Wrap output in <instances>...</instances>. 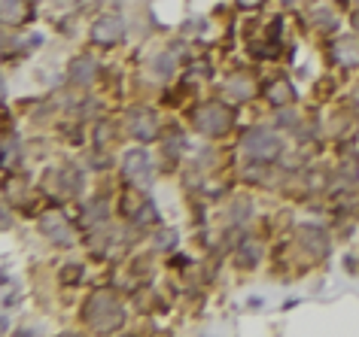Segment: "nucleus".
<instances>
[{"mask_svg": "<svg viewBox=\"0 0 359 337\" xmlns=\"http://www.w3.org/2000/svg\"><path fill=\"white\" fill-rule=\"evenodd\" d=\"M82 319L95 331H119L122 322H125V307L113 292H95L89 295L86 307H82Z\"/></svg>", "mask_w": 359, "mask_h": 337, "instance_id": "obj_1", "label": "nucleus"}, {"mask_svg": "<svg viewBox=\"0 0 359 337\" xmlns=\"http://www.w3.org/2000/svg\"><path fill=\"white\" fill-rule=\"evenodd\" d=\"M241 146L253 162H274L284 152V143L280 137L271 131V128H250L247 134L241 137Z\"/></svg>", "mask_w": 359, "mask_h": 337, "instance_id": "obj_2", "label": "nucleus"}, {"mask_svg": "<svg viewBox=\"0 0 359 337\" xmlns=\"http://www.w3.org/2000/svg\"><path fill=\"white\" fill-rule=\"evenodd\" d=\"M195 128L201 134H208V137H223L228 128H232V110H228L225 104H219V101H210V104L198 106Z\"/></svg>", "mask_w": 359, "mask_h": 337, "instance_id": "obj_3", "label": "nucleus"}, {"mask_svg": "<svg viewBox=\"0 0 359 337\" xmlns=\"http://www.w3.org/2000/svg\"><path fill=\"white\" fill-rule=\"evenodd\" d=\"M82 176L76 167H55L46 176V191H52V198H73L80 191Z\"/></svg>", "mask_w": 359, "mask_h": 337, "instance_id": "obj_4", "label": "nucleus"}, {"mask_svg": "<svg viewBox=\"0 0 359 337\" xmlns=\"http://www.w3.org/2000/svg\"><path fill=\"white\" fill-rule=\"evenodd\" d=\"M40 231L49 237L52 243H58V247H71L73 243V228L71 222H67V216L61 210H49L40 216Z\"/></svg>", "mask_w": 359, "mask_h": 337, "instance_id": "obj_5", "label": "nucleus"}, {"mask_svg": "<svg viewBox=\"0 0 359 337\" xmlns=\"http://www.w3.org/2000/svg\"><path fill=\"white\" fill-rule=\"evenodd\" d=\"M125 180L131 182V186L137 189H147L149 182H152V162H149V155L143 149H131L125 155Z\"/></svg>", "mask_w": 359, "mask_h": 337, "instance_id": "obj_6", "label": "nucleus"}, {"mask_svg": "<svg viewBox=\"0 0 359 337\" xmlns=\"http://www.w3.org/2000/svg\"><path fill=\"white\" fill-rule=\"evenodd\" d=\"M122 37H125V25H122V19L113 12L101 15V19L91 25V43H98V46H116Z\"/></svg>", "mask_w": 359, "mask_h": 337, "instance_id": "obj_7", "label": "nucleus"}, {"mask_svg": "<svg viewBox=\"0 0 359 337\" xmlns=\"http://www.w3.org/2000/svg\"><path fill=\"white\" fill-rule=\"evenodd\" d=\"M128 131H131L137 140H143V143L156 140V137H158L156 113L147 110V106H137V110H131V113H128Z\"/></svg>", "mask_w": 359, "mask_h": 337, "instance_id": "obj_8", "label": "nucleus"}, {"mask_svg": "<svg viewBox=\"0 0 359 337\" xmlns=\"http://www.w3.org/2000/svg\"><path fill=\"white\" fill-rule=\"evenodd\" d=\"M299 243H302V249H304V256L308 258H326L329 256V240H326L323 228H314V225L302 228Z\"/></svg>", "mask_w": 359, "mask_h": 337, "instance_id": "obj_9", "label": "nucleus"}, {"mask_svg": "<svg viewBox=\"0 0 359 337\" xmlns=\"http://www.w3.org/2000/svg\"><path fill=\"white\" fill-rule=\"evenodd\" d=\"M95 73H98L95 58H89V55L73 58V64H71V82L73 86H80V88L91 86V82H95Z\"/></svg>", "mask_w": 359, "mask_h": 337, "instance_id": "obj_10", "label": "nucleus"}, {"mask_svg": "<svg viewBox=\"0 0 359 337\" xmlns=\"http://www.w3.org/2000/svg\"><path fill=\"white\" fill-rule=\"evenodd\" d=\"M107 216H110V201H107V198H91V201L82 206V222H86L89 228L101 225Z\"/></svg>", "mask_w": 359, "mask_h": 337, "instance_id": "obj_11", "label": "nucleus"}, {"mask_svg": "<svg viewBox=\"0 0 359 337\" xmlns=\"http://www.w3.org/2000/svg\"><path fill=\"white\" fill-rule=\"evenodd\" d=\"M265 97L274 104V106H289L293 104V97H295V88H293V82L289 79H274L268 88H265Z\"/></svg>", "mask_w": 359, "mask_h": 337, "instance_id": "obj_12", "label": "nucleus"}, {"mask_svg": "<svg viewBox=\"0 0 359 337\" xmlns=\"http://www.w3.org/2000/svg\"><path fill=\"white\" fill-rule=\"evenodd\" d=\"M259 256H262V247L253 240V237H247V240L238 243V252H234V262H238V267H243V271H250V267H256Z\"/></svg>", "mask_w": 359, "mask_h": 337, "instance_id": "obj_13", "label": "nucleus"}, {"mask_svg": "<svg viewBox=\"0 0 359 337\" xmlns=\"http://www.w3.org/2000/svg\"><path fill=\"white\" fill-rule=\"evenodd\" d=\"M0 15H3V25H21L28 19L25 0H0Z\"/></svg>", "mask_w": 359, "mask_h": 337, "instance_id": "obj_14", "label": "nucleus"}, {"mask_svg": "<svg viewBox=\"0 0 359 337\" xmlns=\"http://www.w3.org/2000/svg\"><path fill=\"white\" fill-rule=\"evenodd\" d=\"M332 58L341 61V64H347V67L359 64V43H353V40H338V43L332 46Z\"/></svg>", "mask_w": 359, "mask_h": 337, "instance_id": "obj_15", "label": "nucleus"}, {"mask_svg": "<svg viewBox=\"0 0 359 337\" xmlns=\"http://www.w3.org/2000/svg\"><path fill=\"white\" fill-rule=\"evenodd\" d=\"M228 95H232V101H247L250 95H253V86H250L247 79H243V76H234L232 82H228Z\"/></svg>", "mask_w": 359, "mask_h": 337, "instance_id": "obj_16", "label": "nucleus"}, {"mask_svg": "<svg viewBox=\"0 0 359 337\" xmlns=\"http://www.w3.org/2000/svg\"><path fill=\"white\" fill-rule=\"evenodd\" d=\"M177 243V231H162L156 234V249H171Z\"/></svg>", "mask_w": 359, "mask_h": 337, "instance_id": "obj_17", "label": "nucleus"}, {"mask_svg": "<svg viewBox=\"0 0 359 337\" xmlns=\"http://www.w3.org/2000/svg\"><path fill=\"white\" fill-rule=\"evenodd\" d=\"M156 70L162 76H171V70H174V55H171V52H165V55L156 61Z\"/></svg>", "mask_w": 359, "mask_h": 337, "instance_id": "obj_18", "label": "nucleus"}, {"mask_svg": "<svg viewBox=\"0 0 359 337\" xmlns=\"http://www.w3.org/2000/svg\"><path fill=\"white\" fill-rule=\"evenodd\" d=\"M314 19L320 21V28H323V30H335V28H338V19H335L332 12H317Z\"/></svg>", "mask_w": 359, "mask_h": 337, "instance_id": "obj_19", "label": "nucleus"}, {"mask_svg": "<svg viewBox=\"0 0 359 337\" xmlns=\"http://www.w3.org/2000/svg\"><path fill=\"white\" fill-rule=\"evenodd\" d=\"M15 152H19V149H15V137H12V140L6 137V143H3V167H10L15 162Z\"/></svg>", "mask_w": 359, "mask_h": 337, "instance_id": "obj_20", "label": "nucleus"}, {"mask_svg": "<svg viewBox=\"0 0 359 337\" xmlns=\"http://www.w3.org/2000/svg\"><path fill=\"white\" fill-rule=\"evenodd\" d=\"M265 0H238V6L241 10H256V6H262Z\"/></svg>", "mask_w": 359, "mask_h": 337, "instance_id": "obj_21", "label": "nucleus"}, {"mask_svg": "<svg viewBox=\"0 0 359 337\" xmlns=\"http://www.w3.org/2000/svg\"><path fill=\"white\" fill-rule=\"evenodd\" d=\"M107 134H110V131H107V125L101 122V125H98V134H95V143H98V146H101V143L107 140Z\"/></svg>", "mask_w": 359, "mask_h": 337, "instance_id": "obj_22", "label": "nucleus"}, {"mask_svg": "<svg viewBox=\"0 0 359 337\" xmlns=\"http://www.w3.org/2000/svg\"><path fill=\"white\" fill-rule=\"evenodd\" d=\"M353 25H356V30H359V12L353 15Z\"/></svg>", "mask_w": 359, "mask_h": 337, "instance_id": "obj_23", "label": "nucleus"}, {"mask_svg": "<svg viewBox=\"0 0 359 337\" xmlns=\"http://www.w3.org/2000/svg\"><path fill=\"white\" fill-rule=\"evenodd\" d=\"M295 3V0H284V6H293Z\"/></svg>", "mask_w": 359, "mask_h": 337, "instance_id": "obj_24", "label": "nucleus"}, {"mask_svg": "<svg viewBox=\"0 0 359 337\" xmlns=\"http://www.w3.org/2000/svg\"><path fill=\"white\" fill-rule=\"evenodd\" d=\"M353 3H356V6H359V0H353Z\"/></svg>", "mask_w": 359, "mask_h": 337, "instance_id": "obj_25", "label": "nucleus"}]
</instances>
